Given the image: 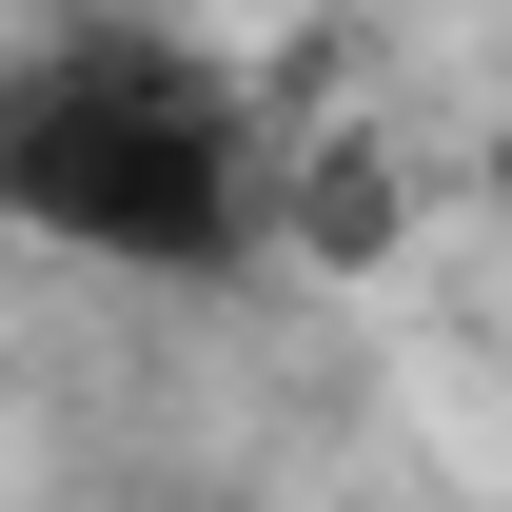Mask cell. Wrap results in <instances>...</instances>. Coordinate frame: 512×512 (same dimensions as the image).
Here are the masks:
<instances>
[{
  "instance_id": "obj_1",
  "label": "cell",
  "mask_w": 512,
  "mask_h": 512,
  "mask_svg": "<svg viewBox=\"0 0 512 512\" xmlns=\"http://www.w3.org/2000/svg\"><path fill=\"white\" fill-rule=\"evenodd\" d=\"M0 237L138 276V296H237L276 256V119L197 20L79 0L0 40Z\"/></svg>"
}]
</instances>
